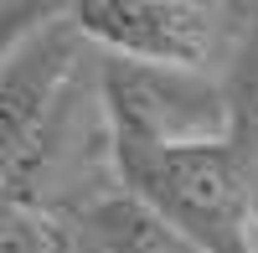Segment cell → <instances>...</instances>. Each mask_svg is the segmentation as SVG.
<instances>
[{"label": "cell", "instance_id": "1", "mask_svg": "<svg viewBox=\"0 0 258 253\" xmlns=\"http://www.w3.org/2000/svg\"><path fill=\"white\" fill-rule=\"evenodd\" d=\"M114 165L124 192L150 202L202 253H258L253 197L232 140H202V145L114 140Z\"/></svg>", "mask_w": 258, "mask_h": 253}, {"label": "cell", "instance_id": "2", "mask_svg": "<svg viewBox=\"0 0 258 253\" xmlns=\"http://www.w3.org/2000/svg\"><path fill=\"white\" fill-rule=\"evenodd\" d=\"M103 109H109L114 140H140V145L227 140V103L202 73L109 62L103 68Z\"/></svg>", "mask_w": 258, "mask_h": 253}, {"label": "cell", "instance_id": "3", "mask_svg": "<svg viewBox=\"0 0 258 253\" xmlns=\"http://www.w3.org/2000/svg\"><path fill=\"white\" fill-rule=\"evenodd\" d=\"M68 21L114 62L170 73H202L217 36V11L191 0H78Z\"/></svg>", "mask_w": 258, "mask_h": 253}, {"label": "cell", "instance_id": "4", "mask_svg": "<svg viewBox=\"0 0 258 253\" xmlns=\"http://www.w3.org/2000/svg\"><path fill=\"white\" fill-rule=\"evenodd\" d=\"M68 73H73V47L52 26L31 36L16 57L0 62V171H6L11 207H21V197H26V181L41 160L47 114H52Z\"/></svg>", "mask_w": 258, "mask_h": 253}, {"label": "cell", "instance_id": "5", "mask_svg": "<svg viewBox=\"0 0 258 253\" xmlns=\"http://www.w3.org/2000/svg\"><path fill=\"white\" fill-rule=\"evenodd\" d=\"M88 233L109 253H202L181 227H170L150 202L135 192H114L88 207Z\"/></svg>", "mask_w": 258, "mask_h": 253}, {"label": "cell", "instance_id": "6", "mask_svg": "<svg viewBox=\"0 0 258 253\" xmlns=\"http://www.w3.org/2000/svg\"><path fill=\"white\" fill-rule=\"evenodd\" d=\"M0 253H62V238L47 217H26L21 207L6 212V248Z\"/></svg>", "mask_w": 258, "mask_h": 253}]
</instances>
